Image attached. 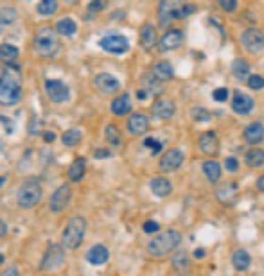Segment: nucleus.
I'll return each mask as SVG.
<instances>
[{
	"instance_id": "b1692460",
	"label": "nucleus",
	"mask_w": 264,
	"mask_h": 276,
	"mask_svg": "<svg viewBox=\"0 0 264 276\" xmlns=\"http://www.w3.org/2000/svg\"><path fill=\"white\" fill-rule=\"evenodd\" d=\"M84 174H86V160H84V158H76L72 163H70L67 176H69V179L72 183H79L81 179L84 178Z\"/></svg>"
},
{
	"instance_id": "e433bc0d",
	"label": "nucleus",
	"mask_w": 264,
	"mask_h": 276,
	"mask_svg": "<svg viewBox=\"0 0 264 276\" xmlns=\"http://www.w3.org/2000/svg\"><path fill=\"white\" fill-rule=\"evenodd\" d=\"M16 9L15 8H0V25H11L16 20Z\"/></svg>"
},
{
	"instance_id": "a211bd4d",
	"label": "nucleus",
	"mask_w": 264,
	"mask_h": 276,
	"mask_svg": "<svg viewBox=\"0 0 264 276\" xmlns=\"http://www.w3.org/2000/svg\"><path fill=\"white\" fill-rule=\"evenodd\" d=\"M243 138L245 142H248L250 145H257L264 140V124L260 122H252L248 128H245L243 131Z\"/></svg>"
},
{
	"instance_id": "4be33fe9",
	"label": "nucleus",
	"mask_w": 264,
	"mask_h": 276,
	"mask_svg": "<svg viewBox=\"0 0 264 276\" xmlns=\"http://www.w3.org/2000/svg\"><path fill=\"white\" fill-rule=\"evenodd\" d=\"M157 42H158L157 29H155L151 23H145V25H142V29H140V45H142V49H145V50L153 49V47L157 45Z\"/></svg>"
},
{
	"instance_id": "58836bf2",
	"label": "nucleus",
	"mask_w": 264,
	"mask_h": 276,
	"mask_svg": "<svg viewBox=\"0 0 264 276\" xmlns=\"http://www.w3.org/2000/svg\"><path fill=\"white\" fill-rule=\"evenodd\" d=\"M144 147H148L151 151V155H158V152L164 149V144L162 142H158L157 138H153V136H148L144 140Z\"/></svg>"
},
{
	"instance_id": "a19ab883",
	"label": "nucleus",
	"mask_w": 264,
	"mask_h": 276,
	"mask_svg": "<svg viewBox=\"0 0 264 276\" xmlns=\"http://www.w3.org/2000/svg\"><path fill=\"white\" fill-rule=\"evenodd\" d=\"M192 118L196 122H205V120H211V113L207 110H203V108H194L192 110Z\"/></svg>"
},
{
	"instance_id": "20e7f679",
	"label": "nucleus",
	"mask_w": 264,
	"mask_h": 276,
	"mask_svg": "<svg viewBox=\"0 0 264 276\" xmlns=\"http://www.w3.org/2000/svg\"><path fill=\"white\" fill-rule=\"evenodd\" d=\"M42 196H43V189L40 179L29 178L20 185L18 192H16V203L23 210L35 208L36 204L42 201Z\"/></svg>"
},
{
	"instance_id": "cd10ccee",
	"label": "nucleus",
	"mask_w": 264,
	"mask_h": 276,
	"mask_svg": "<svg viewBox=\"0 0 264 276\" xmlns=\"http://www.w3.org/2000/svg\"><path fill=\"white\" fill-rule=\"evenodd\" d=\"M232 72L239 81H248V77L252 76L250 74V63L246 59H243V57H239V59H236L232 63Z\"/></svg>"
},
{
	"instance_id": "2eb2a0df",
	"label": "nucleus",
	"mask_w": 264,
	"mask_h": 276,
	"mask_svg": "<svg viewBox=\"0 0 264 276\" xmlns=\"http://www.w3.org/2000/svg\"><path fill=\"white\" fill-rule=\"evenodd\" d=\"M253 106H255V102L250 95L243 94V91H236L232 99V110L233 113L238 115H250L253 111Z\"/></svg>"
},
{
	"instance_id": "ddd939ff",
	"label": "nucleus",
	"mask_w": 264,
	"mask_h": 276,
	"mask_svg": "<svg viewBox=\"0 0 264 276\" xmlns=\"http://www.w3.org/2000/svg\"><path fill=\"white\" fill-rule=\"evenodd\" d=\"M184 43V33L180 29H169L158 42V49L162 52H169V50H176Z\"/></svg>"
},
{
	"instance_id": "de8ad7c7",
	"label": "nucleus",
	"mask_w": 264,
	"mask_h": 276,
	"mask_svg": "<svg viewBox=\"0 0 264 276\" xmlns=\"http://www.w3.org/2000/svg\"><path fill=\"white\" fill-rule=\"evenodd\" d=\"M225 167L228 172H238L239 169V162L236 158H232V156H228V158L225 160Z\"/></svg>"
},
{
	"instance_id": "49530a36",
	"label": "nucleus",
	"mask_w": 264,
	"mask_h": 276,
	"mask_svg": "<svg viewBox=\"0 0 264 276\" xmlns=\"http://www.w3.org/2000/svg\"><path fill=\"white\" fill-rule=\"evenodd\" d=\"M142 228H144L145 233H157V231L160 230V224H158L157 221H145Z\"/></svg>"
},
{
	"instance_id": "603ef678",
	"label": "nucleus",
	"mask_w": 264,
	"mask_h": 276,
	"mask_svg": "<svg viewBox=\"0 0 264 276\" xmlns=\"http://www.w3.org/2000/svg\"><path fill=\"white\" fill-rule=\"evenodd\" d=\"M0 276H20V272H18V269L16 267H9V269H6L4 272Z\"/></svg>"
},
{
	"instance_id": "9b49d317",
	"label": "nucleus",
	"mask_w": 264,
	"mask_h": 276,
	"mask_svg": "<svg viewBox=\"0 0 264 276\" xmlns=\"http://www.w3.org/2000/svg\"><path fill=\"white\" fill-rule=\"evenodd\" d=\"M45 91L52 102H65L70 95L69 86L60 79H47L45 81Z\"/></svg>"
},
{
	"instance_id": "6e6552de",
	"label": "nucleus",
	"mask_w": 264,
	"mask_h": 276,
	"mask_svg": "<svg viewBox=\"0 0 264 276\" xmlns=\"http://www.w3.org/2000/svg\"><path fill=\"white\" fill-rule=\"evenodd\" d=\"M241 43L250 54H259L264 50V33L259 29H245L241 34Z\"/></svg>"
},
{
	"instance_id": "5701e85b",
	"label": "nucleus",
	"mask_w": 264,
	"mask_h": 276,
	"mask_svg": "<svg viewBox=\"0 0 264 276\" xmlns=\"http://www.w3.org/2000/svg\"><path fill=\"white\" fill-rule=\"evenodd\" d=\"M131 111V99L128 94H123L111 101V113L117 117H124Z\"/></svg>"
},
{
	"instance_id": "c85d7f7f",
	"label": "nucleus",
	"mask_w": 264,
	"mask_h": 276,
	"mask_svg": "<svg viewBox=\"0 0 264 276\" xmlns=\"http://www.w3.org/2000/svg\"><path fill=\"white\" fill-rule=\"evenodd\" d=\"M203 172H205V176L211 183H218L219 178H221V165L214 160H207L203 163Z\"/></svg>"
},
{
	"instance_id": "39448f33",
	"label": "nucleus",
	"mask_w": 264,
	"mask_h": 276,
	"mask_svg": "<svg viewBox=\"0 0 264 276\" xmlns=\"http://www.w3.org/2000/svg\"><path fill=\"white\" fill-rule=\"evenodd\" d=\"M60 38L56 36L52 29H42L36 33L35 42H33V49L38 56L42 57H52L60 50Z\"/></svg>"
},
{
	"instance_id": "09e8293b",
	"label": "nucleus",
	"mask_w": 264,
	"mask_h": 276,
	"mask_svg": "<svg viewBox=\"0 0 264 276\" xmlns=\"http://www.w3.org/2000/svg\"><path fill=\"white\" fill-rule=\"evenodd\" d=\"M0 120L4 122V128H6V133H13V120H9L8 117H2V115H0Z\"/></svg>"
},
{
	"instance_id": "13d9d810",
	"label": "nucleus",
	"mask_w": 264,
	"mask_h": 276,
	"mask_svg": "<svg viewBox=\"0 0 264 276\" xmlns=\"http://www.w3.org/2000/svg\"><path fill=\"white\" fill-rule=\"evenodd\" d=\"M6 181H8V178H6V176H0V187H4Z\"/></svg>"
},
{
	"instance_id": "0eeeda50",
	"label": "nucleus",
	"mask_w": 264,
	"mask_h": 276,
	"mask_svg": "<svg viewBox=\"0 0 264 276\" xmlns=\"http://www.w3.org/2000/svg\"><path fill=\"white\" fill-rule=\"evenodd\" d=\"M63 262H65V248L57 246V244H50L45 253H43L42 269H45V271H56V269L62 267Z\"/></svg>"
},
{
	"instance_id": "7c9ffc66",
	"label": "nucleus",
	"mask_w": 264,
	"mask_h": 276,
	"mask_svg": "<svg viewBox=\"0 0 264 276\" xmlns=\"http://www.w3.org/2000/svg\"><path fill=\"white\" fill-rule=\"evenodd\" d=\"M245 162L248 167H252V169H259V167L264 165V149H250L248 152L245 155Z\"/></svg>"
},
{
	"instance_id": "bb28decb",
	"label": "nucleus",
	"mask_w": 264,
	"mask_h": 276,
	"mask_svg": "<svg viewBox=\"0 0 264 276\" xmlns=\"http://www.w3.org/2000/svg\"><path fill=\"white\" fill-rule=\"evenodd\" d=\"M153 74L157 79H160L162 83L164 81H171L172 76H174V70H172L171 63L169 61H158L157 65L153 67Z\"/></svg>"
},
{
	"instance_id": "72a5a7b5",
	"label": "nucleus",
	"mask_w": 264,
	"mask_h": 276,
	"mask_svg": "<svg viewBox=\"0 0 264 276\" xmlns=\"http://www.w3.org/2000/svg\"><path fill=\"white\" fill-rule=\"evenodd\" d=\"M81 138H83V135H81L79 129H69V131L63 133L62 142L65 147H76V145L81 142Z\"/></svg>"
},
{
	"instance_id": "6ab92c4d",
	"label": "nucleus",
	"mask_w": 264,
	"mask_h": 276,
	"mask_svg": "<svg viewBox=\"0 0 264 276\" xmlns=\"http://www.w3.org/2000/svg\"><path fill=\"white\" fill-rule=\"evenodd\" d=\"M108 258H110V251H108V248L103 246V244H96V246L90 248V250H88V253H86V260L90 262L92 265L106 264Z\"/></svg>"
},
{
	"instance_id": "f8f14e48",
	"label": "nucleus",
	"mask_w": 264,
	"mask_h": 276,
	"mask_svg": "<svg viewBox=\"0 0 264 276\" xmlns=\"http://www.w3.org/2000/svg\"><path fill=\"white\" fill-rule=\"evenodd\" d=\"M182 163H184V152L180 149H171L160 158L158 167L162 172H174L176 169H180Z\"/></svg>"
},
{
	"instance_id": "f257e3e1",
	"label": "nucleus",
	"mask_w": 264,
	"mask_h": 276,
	"mask_svg": "<svg viewBox=\"0 0 264 276\" xmlns=\"http://www.w3.org/2000/svg\"><path fill=\"white\" fill-rule=\"evenodd\" d=\"M22 99V79H20L18 67L6 68L0 76V104L2 106H15Z\"/></svg>"
},
{
	"instance_id": "4c0bfd02",
	"label": "nucleus",
	"mask_w": 264,
	"mask_h": 276,
	"mask_svg": "<svg viewBox=\"0 0 264 276\" xmlns=\"http://www.w3.org/2000/svg\"><path fill=\"white\" fill-rule=\"evenodd\" d=\"M236 190H238V187H236V185H226L225 189L218 190V197L223 201V203H230V201L233 199V194H236Z\"/></svg>"
},
{
	"instance_id": "864d4df0",
	"label": "nucleus",
	"mask_w": 264,
	"mask_h": 276,
	"mask_svg": "<svg viewBox=\"0 0 264 276\" xmlns=\"http://www.w3.org/2000/svg\"><path fill=\"white\" fill-rule=\"evenodd\" d=\"M6 233H8V224H6L4 221L0 219V238L6 237Z\"/></svg>"
},
{
	"instance_id": "37998d69",
	"label": "nucleus",
	"mask_w": 264,
	"mask_h": 276,
	"mask_svg": "<svg viewBox=\"0 0 264 276\" xmlns=\"http://www.w3.org/2000/svg\"><path fill=\"white\" fill-rule=\"evenodd\" d=\"M219 6H221L223 11L226 13H233L238 9V0H218Z\"/></svg>"
},
{
	"instance_id": "f03ea898",
	"label": "nucleus",
	"mask_w": 264,
	"mask_h": 276,
	"mask_svg": "<svg viewBox=\"0 0 264 276\" xmlns=\"http://www.w3.org/2000/svg\"><path fill=\"white\" fill-rule=\"evenodd\" d=\"M182 244V233L176 230H167L162 231L160 235H157L155 238H151L148 242V253L155 258L167 257L169 253L176 250Z\"/></svg>"
},
{
	"instance_id": "1a4fd4ad",
	"label": "nucleus",
	"mask_w": 264,
	"mask_h": 276,
	"mask_svg": "<svg viewBox=\"0 0 264 276\" xmlns=\"http://www.w3.org/2000/svg\"><path fill=\"white\" fill-rule=\"evenodd\" d=\"M185 0H162L158 6V22L160 27H167L172 20H176V13L180 11Z\"/></svg>"
},
{
	"instance_id": "393cba45",
	"label": "nucleus",
	"mask_w": 264,
	"mask_h": 276,
	"mask_svg": "<svg viewBox=\"0 0 264 276\" xmlns=\"http://www.w3.org/2000/svg\"><path fill=\"white\" fill-rule=\"evenodd\" d=\"M171 264H172V269H174L178 274H185V272L189 271V255H187V251H184V250L176 251V253L172 255V258H171Z\"/></svg>"
},
{
	"instance_id": "4d7b16f0",
	"label": "nucleus",
	"mask_w": 264,
	"mask_h": 276,
	"mask_svg": "<svg viewBox=\"0 0 264 276\" xmlns=\"http://www.w3.org/2000/svg\"><path fill=\"white\" fill-rule=\"evenodd\" d=\"M194 257L196 258H203V257H205V250H203V248H198V250L194 251Z\"/></svg>"
},
{
	"instance_id": "2f4dec72",
	"label": "nucleus",
	"mask_w": 264,
	"mask_h": 276,
	"mask_svg": "<svg viewBox=\"0 0 264 276\" xmlns=\"http://www.w3.org/2000/svg\"><path fill=\"white\" fill-rule=\"evenodd\" d=\"M56 30L63 36H74L77 33V23L72 18H63L56 23Z\"/></svg>"
},
{
	"instance_id": "f704fd0d",
	"label": "nucleus",
	"mask_w": 264,
	"mask_h": 276,
	"mask_svg": "<svg viewBox=\"0 0 264 276\" xmlns=\"http://www.w3.org/2000/svg\"><path fill=\"white\" fill-rule=\"evenodd\" d=\"M104 136H106L108 144L111 145H121V142H123V135H121L119 128L115 124H108L106 129H104Z\"/></svg>"
},
{
	"instance_id": "a18cd8bd",
	"label": "nucleus",
	"mask_w": 264,
	"mask_h": 276,
	"mask_svg": "<svg viewBox=\"0 0 264 276\" xmlns=\"http://www.w3.org/2000/svg\"><path fill=\"white\" fill-rule=\"evenodd\" d=\"M212 99L216 102H225L228 99V90L226 88H218V90L212 91Z\"/></svg>"
},
{
	"instance_id": "a878e982",
	"label": "nucleus",
	"mask_w": 264,
	"mask_h": 276,
	"mask_svg": "<svg viewBox=\"0 0 264 276\" xmlns=\"http://www.w3.org/2000/svg\"><path fill=\"white\" fill-rule=\"evenodd\" d=\"M142 84H144V90L148 91L150 95H160L162 90H164V86H162V81L157 79L153 72L145 74V76L142 77Z\"/></svg>"
},
{
	"instance_id": "ea45409f",
	"label": "nucleus",
	"mask_w": 264,
	"mask_h": 276,
	"mask_svg": "<svg viewBox=\"0 0 264 276\" xmlns=\"http://www.w3.org/2000/svg\"><path fill=\"white\" fill-rule=\"evenodd\" d=\"M248 88H252V90H262L264 88V77L262 76H257V74H252V76L248 77Z\"/></svg>"
},
{
	"instance_id": "412c9836",
	"label": "nucleus",
	"mask_w": 264,
	"mask_h": 276,
	"mask_svg": "<svg viewBox=\"0 0 264 276\" xmlns=\"http://www.w3.org/2000/svg\"><path fill=\"white\" fill-rule=\"evenodd\" d=\"M150 189H151V192H153L157 197H167L169 194L172 192L171 181H169L167 178H164V176H157V178L151 179V181H150Z\"/></svg>"
},
{
	"instance_id": "c756f323",
	"label": "nucleus",
	"mask_w": 264,
	"mask_h": 276,
	"mask_svg": "<svg viewBox=\"0 0 264 276\" xmlns=\"http://www.w3.org/2000/svg\"><path fill=\"white\" fill-rule=\"evenodd\" d=\"M250 262H252V258H250V253L246 250L233 251L232 264H233V267L238 269V271H246V269L250 267Z\"/></svg>"
},
{
	"instance_id": "473e14b6",
	"label": "nucleus",
	"mask_w": 264,
	"mask_h": 276,
	"mask_svg": "<svg viewBox=\"0 0 264 276\" xmlns=\"http://www.w3.org/2000/svg\"><path fill=\"white\" fill-rule=\"evenodd\" d=\"M18 49L15 45H9V43H2L0 45V61L4 63H13V61L18 57Z\"/></svg>"
},
{
	"instance_id": "4468645a",
	"label": "nucleus",
	"mask_w": 264,
	"mask_h": 276,
	"mask_svg": "<svg viewBox=\"0 0 264 276\" xmlns=\"http://www.w3.org/2000/svg\"><path fill=\"white\" fill-rule=\"evenodd\" d=\"M94 84H96V88L101 91V94H115V91H119V88H121L119 79L108 72L97 74L96 79H94Z\"/></svg>"
},
{
	"instance_id": "c03bdc74",
	"label": "nucleus",
	"mask_w": 264,
	"mask_h": 276,
	"mask_svg": "<svg viewBox=\"0 0 264 276\" xmlns=\"http://www.w3.org/2000/svg\"><path fill=\"white\" fill-rule=\"evenodd\" d=\"M106 0H92L90 4H88V11L90 13H99V11H103L104 8H106Z\"/></svg>"
},
{
	"instance_id": "7ed1b4c3",
	"label": "nucleus",
	"mask_w": 264,
	"mask_h": 276,
	"mask_svg": "<svg viewBox=\"0 0 264 276\" xmlns=\"http://www.w3.org/2000/svg\"><path fill=\"white\" fill-rule=\"evenodd\" d=\"M88 223L84 217L76 216L67 223L65 230L62 233V244L65 250H77L83 244V238L86 235Z\"/></svg>"
},
{
	"instance_id": "c9c22d12",
	"label": "nucleus",
	"mask_w": 264,
	"mask_h": 276,
	"mask_svg": "<svg viewBox=\"0 0 264 276\" xmlns=\"http://www.w3.org/2000/svg\"><path fill=\"white\" fill-rule=\"evenodd\" d=\"M57 0H40V4L36 6V11L42 16H50L57 11Z\"/></svg>"
},
{
	"instance_id": "aec40b11",
	"label": "nucleus",
	"mask_w": 264,
	"mask_h": 276,
	"mask_svg": "<svg viewBox=\"0 0 264 276\" xmlns=\"http://www.w3.org/2000/svg\"><path fill=\"white\" fill-rule=\"evenodd\" d=\"M199 149H201V152H205V155H216V152H218L219 140H218L216 131L203 133L201 138H199Z\"/></svg>"
},
{
	"instance_id": "8fccbe9b",
	"label": "nucleus",
	"mask_w": 264,
	"mask_h": 276,
	"mask_svg": "<svg viewBox=\"0 0 264 276\" xmlns=\"http://www.w3.org/2000/svg\"><path fill=\"white\" fill-rule=\"evenodd\" d=\"M94 156H96V158H110L111 152L106 151V149H97V151L94 152Z\"/></svg>"
},
{
	"instance_id": "423d86ee",
	"label": "nucleus",
	"mask_w": 264,
	"mask_h": 276,
	"mask_svg": "<svg viewBox=\"0 0 264 276\" xmlns=\"http://www.w3.org/2000/svg\"><path fill=\"white\" fill-rule=\"evenodd\" d=\"M99 45L103 50H106V52L110 54H115V56L126 54L128 50H130V42H128V38L123 36V34H108V36L101 38Z\"/></svg>"
},
{
	"instance_id": "79ce46f5",
	"label": "nucleus",
	"mask_w": 264,
	"mask_h": 276,
	"mask_svg": "<svg viewBox=\"0 0 264 276\" xmlns=\"http://www.w3.org/2000/svg\"><path fill=\"white\" fill-rule=\"evenodd\" d=\"M196 4H184L182 6V9L178 13H176V20L178 18H185V16H189V15H192V13H196Z\"/></svg>"
},
{
	"instance_id": "f3484780",
	"label": "nucleus",
	"mask_w": 264,
	"mask_h": 276,
	"mask_svg": "<svg viewBox=\"0 0 264 276\" xmlns=\"http://www.w3.org/2000/svg\"><path fill=\"white\" fill-rule=\"evenodd\" d=\"M151 110H153V115L157 118H160V120H167V118H171L172 115H174L176 104L172 101H169V99H158V101L153 104Z\"/></svg>"
},
{
	"instance_id": "5fc2aeb1",
	"label": "nucleus",
	"mask_w": 264,
	"mask_h": 276,
	"mask_svg": "<svg viewBox=\"0 0 264 276\" xmlns=\"http://www.w3.org/2000/svg\"><path fill=\"white\" fill-rule=\"evenodd\" d=\"M148 95H150V94H148V91H145L144 88H142V90H138V91H137V97L140 99V101H144V99H148Z\"/></svg>"
},
{
	"instance_id": "bf43d9fd",
	"label": "nucleus",
	"mask_w": 264,
	"mask_h": 276,
	"mask_svg": "<svg viewBox=\"0 0 264 276\" xmlns=\"http://www.w3.org/2000/svg\"><path fill=\"white\" fill-rule=\"evenodd\" d=\"M4 260H6V257H4V255H2V253H0V265L4 264Z\"/></svg>"
},
{
	"instance_id": "3c124183",
	"label": "nucleus",
	"mask_w": 264,
	"mask_h": 276,
	"mask_svg": "<svg viewBox=\"0 0 264 276\" xmlns=\"http://www.w3.org/2000/svg\"><path fill=\"white\" fill-rule=\"evenodd\" d=\"M43 140H45L47 144H52V142L56 140V133H52V131H45V133H43Z\"/></svg>"
},
{
	"instance_id": "6e6d98bb",
	"label": "nucleus",
	"mask_w": 264,
	"mask_h": 276,
	"mask_svg": "<svg viewBox=\"0 0 264 276\" xmlns=\"http://www.w3.org/2000/svg\"><path fill=\"white\" fill-rule=\"evenodd\" d=\"M257 189H259L260 192H264V176H260V178L257 179Z\"/></svg>"
},
{
	"instance_id": "9d476101",
	"label": "nucleus",
	"mask_w": 264,
	"mask_h": 276,
	"mask_svg": "<svg viewBox=\"0 0 264 276\" xmlns=\"http://www.w3.org/2000/svg\"><path fill=\"white\" fill-rule=\"evenodd\" d=\"M70 201H72V189H70L69 185H62L52 196H50L49 206L54 213H60L69 206Z\"/></svg>"
},
{
	"instance_id": "dca6fc26",
	"label": "nucleus",
	"mask_w": 264,
	"mask_h": 276,
	"mask_svg": "<svg viewBox=\"0 0 264 276\" xmlns=\"http://www.w3.org/2000/svg\"><path fill=\"white\" fill-rule=\"evenodd\" d=\"M150 129V120L148 117L142 113H133L130 118H128V131L135 136H140V135H145Z\"/></svg>"
}]
</instances>
